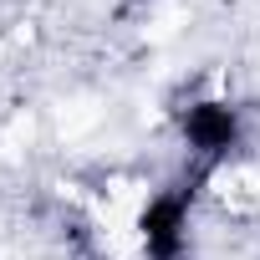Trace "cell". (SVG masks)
Listing matches in <instances>:
<instances>
[{
	"label": "cell",
	"mask_w": 260,
	"mask_h": 260,
	"mask_svg": "<svg viewBox=\"0 0 260 260\" xmlns=\"http://www.w3.org/2000/svg\"><path fill=\"white\" fill-rule=\"evenodd\" d=\"M184 235H189V209L179 194H158L148 199V209L138 214V245L148 260H174L184 250Z\"/></svg>",
	"instance_id": "cell-1"
},
{
	"label": "cell",
	"mask_w": 260,
	"mask_h": 260,
	"mask_svg": "<svg viewBox=\"0 0 260 260\" xmlns=\"http://www.w3.org/2000/svg\"><path fill=\"white\" fill-rule=\"evenodd\" d=\"M184 133L199 153H224L240 133V122H235V107L230 102H194L184 112Z\"/></svg>",
	"instance_id": "cell-2"
}]
</instances>
